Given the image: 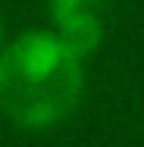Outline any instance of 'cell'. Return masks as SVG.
Masks as SVG:
<instances>
[{"label": "cell", "instance_id": "2", "mask_svg": "<svg viewBox=\"0 0 144 147\" xmlns=\"http://www.w3.org/2000/svg\"><path fill=\"white\" fill-rule=\"evenodd\" d=\"M100 13H103V0H50V16L57 22V38L82 59L88 57L100 38Z\"/></svg>", "mask_w": 144, "mask_h": 147}, {"label": "cell", "instance_id": "1", "mask_svg": "<svg viewBox=\"0 0 144 147\" xmlns=\"http://www.w3.org/2000/svg\"><path fill=\"white\" fill-rule=\"evenodd\" d=\"M82 88V59L50 31L19 34L0 50V113L22 128L63 122L78 107Z\"/></svg>", "mask_w": 144, "mask_h": 147}, {"label": "cell", "instance_id": "3", "mask_svg": "<svg viewBox=\"0 0 144 147\" xmlns=\"http://www.w3.org/2000/svg\"><path fill=\"white\" fill-rule=\"evenodd\" d=\"M0 41H3V22H0Z\"/></svg>", "mask_w": 144, "mask_h": 147}]
</instances>
